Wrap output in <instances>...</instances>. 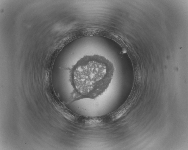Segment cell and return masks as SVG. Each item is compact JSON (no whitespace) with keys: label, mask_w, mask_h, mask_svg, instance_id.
Listing matches in <instances>:
<instances>
[{"label":"cell","mask_w":188,"mask_h":150,"mask_svg":"<svg viewBox=\"0 0 188 150\" xmlns=\"http://www.w3.org/2000/svg\"><path fill=\"white\" fill-rule=\"evenodd\" d=\"M73 68L72 101L94 99L102 95L108 88L115 70L111 61L97 54L84 56Z\"/></svg>","instance_id":"obj_1"}]
</instances>
